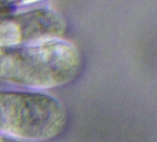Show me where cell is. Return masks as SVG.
<instances>
[{
  "label": "cell",
  "mask_w": 157,
  "mask_h": 142,
  "mask_svg": "<svg viewBox=\"0 0 157 142\" xmlns=\"http://www.w3.org/2000/svg\"><path fill=\"white\" fill-rule=\"evenodd\" d=\"M11 1H14L17 4H28V3H32L34 1H39V0H11Z\"/></svg>",
  "instance_id": "277c9868"
},
{
  "label": "cell",
  "mask_w": 157,
  "mask_h": 142,
  "mask_svg": "<svg viewBox=\"0 0 157 142\" xmlns=\"http://www.w3.org/2000/svg\"><path fill=\"white\" fill-rule=\"evenodd\" d=\"M81 58L76 47L56 37L3 47L0 52V80L32 91L65 85L77 75Z\"/></svg>",
  "instance_id": "6da1fadb"
},
{
  "label": "cell",
  "mask_w": 157,
  "mask_h": 142,
  "mask_svg": "<svg viewBox=\"0 0 157 142\" xmlns=\"http://www.w3.org/2000/svg\"><path fill=\"white\" fill-rule=\"evenodd\" d=\"M0 142H17V141H15L14 138H11L10 136L0 134Z\"/></svg>",
  "instance_id": "3957f363"
},
{
  "label": "cell",
  "mask_w": 157,
  "mask_h": 142,
  "mask_svg": "<svg viewBox=\"0 0 157 142\" xmlns=\"http://www.w3.org/2000/svg\"><path fill=\"white\" fill-rule=\"evenodd\" d=\"M67 113L55 97L36 91L0 92V134L16 139L47 140L56 136Z\"/></svg>",
  "instance_id": "7a4b0ae2"
}]
</instances>
